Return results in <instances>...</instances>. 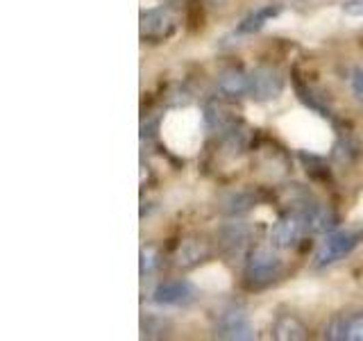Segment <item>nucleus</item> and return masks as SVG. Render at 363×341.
<instances>
[{"label": "nucleus", "instance_id": "19", "mask_svg": "<svg viewBox=\"0 0 363 341\" xmlns=\"http://www.w3.org/2000/svg\"><path fill=\"white\" fill-rule=\"evenodd\" d=\"M350 85H352V91H354V96L359 100H363V66H354V68H352Z\"/></svg>", "mask_w": 363, "mask_h": 341}, {"label": "nucleus", "instance_id": "5", "mask_svg": "<svg viewBox=\"0 0 363 341\" xmlns=\"http://www.w3.org/2000/svg\"><path fill=\"white\" fill-rule=\"evenodd\" d=\"M193 298H196V287L186 280H173V282H164L152 291V301L157 305H189Z\"/></svg>", "mask_w": 363, "mask_h": 341}, {"label": "nucleus", "instance_id": "20", "mask_svg": "<svg viewBox=\"0 0 363 341\" xmlns=\"http://www.w3.org/2000/svg\"><path fill=\"white\" fill-rule=\"evenodd\" d=\"M343 14H347L352 18H363V0H345Z\"/></svg>", "mask_w": 363, "mask_h": 341}, {"label": "nucleus", "instance_id": "14", "mask_svg": "<svg viewBox=\"0 0 363 341\" xmlns=\"http://www.w3.org/2000/svg\"><path fill=\"white\" fill-rule=\"evenodd\" d=\"M170 323L164 316H155V314H145L141 321V337L143 339H162L168 335Z\"/></svg>", "mask_w": 363, "mask_h": 341}, {"label": "nucleus", "instance_id": "10", "mask_svg": "<svg viewBox=\"0 0 363 341\" xmlns=\"http://www.w3.org/2000/svg\"><path fill=\"white\" fill-rule=\"evenodd\" d=\"M207 255H209V248L202 239H186V242H182V246L177 250V264L184 269H191V266L200 264Z\"/></svg>", "mask_w": 363, "mask_h": 341}, {"label": "nucleus", "instance_id": "8", "mask_svg": "<svg viewBox=\"0 0 363 341\" xmlns=\"http://www.w3.org/2000/svg\"><path fill=\"white\" fill-rule=\"evenodd\" d=\"M302 219L300 214H291V216H281V219L272 225L270 230V244L275 248H291L295 246L302 230Z\"/></svg>", "mask_w": 363, "mask_h": 341}, {"label": "nucleus", "instance_id": "18", "mask_svg": "<svg viewBox=\"0 0 363 341\" xmlns=\"http://www.w3.org/2000/svg\"><path fill=\"white\" fill-rule=\"evenodd\" d=\"M155 266H157V253H155V248L147 246L141 250V276H150Z\"/></svg>", "mask_w": 363, "mask_h": 341}, {"label": "nucleus", "instance_id": "15", "mask_svg": "<svg viewBox=\"0 0 363 341\" xmlns=\"http://www.w3.org/2000/svg\"><path fill=\"white\" fill-rule=\"evenodd\" d=\"M325 337L334 339V341H343L347 339V314H336L332 321L325 328Z\"/></svg>", "mask_w": 363, "mask_h": 341}, {"label": "nucleus", "instance_id": "12", "mask_svg": "<svg viewBox=\"0 0 363 341\" xmlns=\"http://www.w3.org/2000/svg\"><path fill=\"white\" fill-rule=\"evenodd\" d=\"M281 14V7L279 5H266V7H259L257 11H252L250 16L243 18V23L238 26V32L241 34H252V32H259L261 28L266 26L268 21H272L275 16Z\"/></svg>", "mask_w": 363, "mask_h": 341}, {"label": "nucleus", "instance_id": "4", "mask_svg": "<svg viewBox=\"0 0 363 341\" xmlns=\"http://www.w3.org/2000/svg\"><path fill=\"white\" fill-rule=\"evenodd\" d=\"M284 91V77L270 66H259L250 73V98L266 102Z\"/></svg>", "mask_w": 363, "mask_h": 341}, {"label": "nucleus", "instance_id": "11", "mask_svg": "<svg viewBox=\"0 0 363 341\" xmlns=\"http://www.w3.org/2000/svg\"><path fill=\"white\" fill-rule=\"evenodd\" d=\"M272 337L281 339V341H298V339H306V328L291 314L279 316L275 325H272Z\"/></svg>", "mask_w": 363, "mask_h": 341}, {"label": "nucleus", "instance_id": "6", "mask_svg": "<svg viewBox=\"0 0 363 341\" xmlns=\"http://www.w3.org/2000/svg\"><path fill=\"white\" fill-rule=\"evenodd\" d=\"M175 28V18L166 7H155L141 14V34L147 39H164Z\"/></svg>", "mask_w": 363, "mask_h": 341}, {"label": "nucleus", "instance_id": "2", "mask_svg": "<svg viewBox=\"0 0 363 341\" xmlns=\"http://www.w3.org/2000/svg\"><path fill=\"white\" fill-rule=\"evenodd\" d=\"M357 244H359V234L357 232L343 230V232L329 234L325 242H323V246L318 248L313 266L315 269H323V266L334 264V261H338V259H343L345 255H350L352 250L357 248Z\"/></svg>", "mask_w": 363, "mask_h": 341}, {"label": "nucleus", "instance_id": "1", "mask_svg": "<svg viewBox=\"0 0 363 341\" xmlns=\"http://www.w3.org/2000/svg\"><path fill=\"white\" fill-rule=\"evenodd\" d=\"M281 271L284 264L277 253H272L270 248H257L245 264V280L250 287H268V284L279 280Z\"/></svg>", "mask_w": 363, "mask_h": 341}, {"label": "nucleus", "instance_id": "16", "mask_svg": "<svg viewBox=\"0 0 363 341\" xmlns=\"http://www.w3.org/2000/svg\"><path fill=\"white\" fill-rule=\"evenodd\" d=\"M204 121L211 130H225L227 128V117H225V109L216 102H209L207 109H204Z\"/></svg>", "mask_w": 363, "mask_h": 341}, {"label": "nucleus", "instance_id": "13", "mask_svg": "<svg viewBox=\"0 0 363 341\" xmlns=\"http://www.w3.org/2000/svg\"><path fill=\"white\" fill-rule=\"evenodd\" d=\"M247 242V227L243 223H232L223 227V246L230 255H238Z\"/></svg>", "mask_w": 363, "mask_h": 341}, {"label": "nucleus", "instance_id": "3", "mask_svg": "<svg viewBox=\"0 0 363 341\" xmlns=\"http://www.w3.org/2000/svg\"><path fill=\"white\" fill-rule=\"evenodd\" d=\"M216 337L220 339H234V341H247L252 339V323H250L247 314L241 310V307H230L225 310L218 321H216Z\"/></svg>", "mask_w": 363, "mask_h": 341}, {"label": "nucleus", "instance_id": "17", "mask_svg": "<svg viewBox=\"0 0 363 341\" xmlns=\"http://www.w3.org/2000/svg\"><path fill=\"white\" fill-rule=\"evenodd\" d=\"M347 341H363V312L347 314Z\"/></svg>", "mask_w": 363, "mask_h": 341}, {"label": "nucleus", "instance_id": "21", "mask_svg": "<svg viewBox=\"0 0 363 341\" xmlns=\"http://www.w3.org/2000/svg\"><path fill=\"white\" fill-rule=\"evenodd\" d=\"M213 3H223V0H213Z\"/></svg>", "mask_w": 363, "mask_h": 341}, {"label": "nucleus", "instance_id": "9", "mask_svg": "<svg viewBox=\"0 0 363 341\" xmlns=\"http://www.w3.org/2000/svg\"><path fill=\"white\" fill-rule=\"evenodd\" d=\"M218 91L227 98H241L250 94V75L238 71V68H230L218 77Z\"/></svg>", "mask_w": 363, "mask_h": 341}, {"label": "nucleus", "instance_id": "7", "mask_svg": "<svg viewBox=\"0 0 363 341\" xmlns=\"http://www.w3.org/2000/svg\"><path fill=\"white\" fill-rule=\"evenodd\" d=\"M300 219H302V225L306 227L309 232H329L336 227V214L325 207V205H304L300 210Z\"/></svg>", "mask_w": 363, "mask_h": 341}]
</instances>
